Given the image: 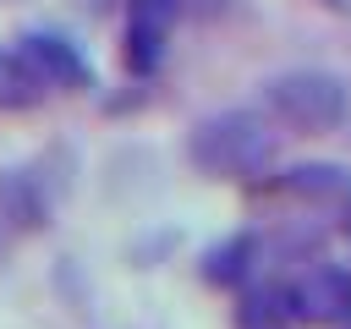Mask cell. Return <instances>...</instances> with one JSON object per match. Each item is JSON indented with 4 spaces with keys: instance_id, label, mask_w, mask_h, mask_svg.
<instances>
[{
    "instance_id": "6da1fadb",
    "label": "cell",
    "mask_w": 351,
    "mask_h": 329,
    "mask_svg": "<svg viewBox=\"0 0 351 329\" xmlns=\"http://www.w3.org/2000/svg\"><path fill=\"white\" fill-rule=\"evenodd\" d=\"M186 159L208 181H263L280 164V132L263 110H214L186 132Z\"/></svg>"
},
{
    "instance_id": "7a4b0ae2",
    "label": "cell",
    "mask_w": 351,
    "mask_h": 329,
    "mask_svg": "<svg viewBox=\"0 0 351 329\" xmlns=\"http://www.w3.org/2000/svg\"><path fill=\"white\" fill-rule=\"evenodd\" d=\"M258 110L285 126V132H302V137H329L351 121V88L340 71H324V66H285L274 77H263L258 88Z\"/></svg>"
},
{
    "instance_id": "3957f363",
    "label": "cell",
    "mask_w": 351,
    "mask_h": 329,
    "mask_svg": "<svg viewBox=\"0 0 351 329\" xmlns=\"http://www.w3.org/2000/svg\"><path fill=\"white\" fill-rule=\"evenodd\" d=\"M285 318L302 329H346L351 324V269L340 263H307L280 285Z\"/></svg>"
},
{
    "instance_id": "277c9868",
    "label": "cell",
    "mask_w": 351,
    "mask_h": 329,
    "mask_svg": "<svg viewBox=\"0 0 351 329\" xmlns=\"http://www.w3.org/2000/svg\"><path fill=\"white\" fill-rule=\"evenodd\" d=\"M176 0H126V22H121V60L132 77H154L170 55L176 38Z\"/></svg>"
},
{
    "instance_id": "5b68a950",
    "label": "cell",
    "mask_w": 351,
    "mask_h": 329,
    "mask_svg": "<svg viewBox=\"0 0 351 329\" xmlns=\"http://www.w3.org/2000/svg\"><path fill=\"white\" fill-rule=\"evenodd\" d=\"M16 49L27 55V66L38 71V82H44L49 93H82V88H93V66H88V55H82L66 33L33 27V33L16 38Z\"/></svg>"
},
{
    "instance_id": "8992f818",
    "label": "cell",
    "mask_w": 351,
    "mask_h": 329,
    "mask_svg": "<svg viewBox=\"0 0 351 329\" xmlns=\"http://www.w3.org/2000/svg\"><path fill=\"white\" fill-rule=\"evenodd\" d=\"M263 263V236L258 230H236V236H219L214 247H203L197 258V274L214 285V291H241Z\"/></svg>"
},
{
    "instance_id": "52a82bcc",
    "label": "cell",
    "mask_w": 351,
    "mask_h": 329,
    "mask_svg": "<svg viewBox=\"0 0 351 329\" xmlns=\"http://www.w3.org/2000/svg\"><path fill=\"white\" fill-rule=\"evenodd\" d=\"M0 214L22 230H38L49 219V192L33 181V170H0Z\"/></svg>"
},
{
    "instance_id": "ba28073f",
    "label": "cell",
    "mask_w": 351,
    "mask_h": 329,
    "mask_svg": "<svg viewBox=\"0 0 351 329\" xmlns=\"http://www.w3.org/2000/svg\"><path fill=\"white\" fill-rule=\"evenodd\" d=\"M280 192H291V197H307V203H340L346 192H351V170L346 164H329V159H313V164H291L285 175H280Z\"/></svg>"
},
{
    "instance_id": "9c48e42d",
    "label": "cell",
    "mask_w": 351,
    "mask_h": 329,
    "mask_svg": "<svg viewBox=\"0 0 351 329\" xmlns=\"http://www.w3.org/2000/svg\"><path fill=\"white\" fill-rule=\"evenodd\" d=\"M49 88L38 82V71L27 66V55L16 44H0V110H33Z\"/></svg>"
},
{
    "instance_id": "30bf717a",
    "label": "cell",
    "mask_w": 351,
    "mask_h": 329,
    "mask_svg": "<svg viewBox=\"0 0 351 329\" xmlns=\"http://www.w3.org/2000/svg\"><path fill=\"white\" fill-rule=\"evenodd\" d=\"M236 0H176V11L186 16V22H214V16H225Z\"/></svg>"
},
{
    "instance_id": "8fae6325",
    "label": "cell",
    "mask_w": 351,
    "mask_h": 329,
    "mask_svg": "<svg viewBox=\"0 0 351 329\" xmlns=\"http://www.w3.org/2000/svg\"><path fill=\"white\" fill-rule=\"evenodd\" d=\"M340 236H346V241H351V192H346V197H340Z\"/></svg>"
},
{
    "instance_id": "7c38bea8",
    "label": "cell",
    "mask_w": 351,
    "mask_h": 329,
    "mask_svg": "<svg viewBox=\"0 0 351 329\" xmlns=\"http://www.w3.org/2000/svg\"><path fill=\"white\" fill-rule=\"evenodd\" d=\"M324 5H329V11H351V0H324Z\"/></svg>"
},
{
    "instance_id": "4fadbf2b",
    "label": "cell",
    "mask_w": 351,
    "mask_h": 329,
    "mask_svg": "<svg viewBox=\"0 0 351 329\" xmlns=\"http://www.w3.org/2000/svg\"><path fill=\"white\" fill-rule=\"evenodd\" d=\"M0 247H5V230H0Z\"/></svg>"
}]
</instances>
